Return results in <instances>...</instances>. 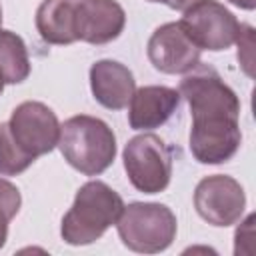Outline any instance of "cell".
Here are the masks:
<instances>
[{
    "instance_id": "1",
    "label": "cell",
    "mask_w": 256,
    "mask_h": 256,
    "mask_svg": "<svg viewBox=\"0 0 256 256\" xmlns=\"http://www.w3.org/2000/svg\"><path fill=\"white\" fill-rule=\"evenodd\" d=\"M122 208V196L106 182L90 180L82 184L70 210L62 218V240L70 246H86L96 242L112 224H116Z\"/></svg>"
},
{
    "instance_id": "3",
    "label": "cell",
    "mask_w": 256,
    "mask_h": 256,
    "mask_svg": "<svg viewBox=\"0 0 256 256\" xmlns=\"http://www.w3.org/2000/svg\"><path fill=\"white\" fill-rule=\"evenodd\" d=\"M122 244L140 254H158L170 248L176 238V216L166 204L132 202L122 208L116 220Z\"/></svg>"
},
{
    "instance_id": "8",
    "label": "cell",
    "mask_w": 256,
    "mask_h": 256,
    "mask_svg": "<svg viewBox=\"0 0 256 256\" xmlns=\"http://www.w3.org/2000/svg\"><path fill=\"white\" fill-rule=\"evenodd\" d=\"M194 208L198 216L212 226H232L244 214L246 194L232 176L212 174L198 182L194 190Z\"/></svg>"
},
{
    "instance_id": "7",
    "label": "cell",
    "mask_w": 256,
    "mask_h": 256,
    "mask_svg": "<svg viewBox=\"0 0 256 256\" xmlns=\"http://www.w3.org/2000/svg\"><path fill=\"white\" fill-rule=\"evenodd\" d=\"M14 142L34 160L58 146L60 122L52 108L42 102L26 100L18 104L8 120Z\"/></svg>"
},
{
    "instance_id": "12",
    "label": "cell",
    "mask_w": 256,
    "mask_h": 256,
    "mask_svg": "<svg viewBox=\"0 0 256 256\" xmlns=\"http://www.w3.org/2000/svg\"><path fill=\"white\" fill-rule=\"evenodd\" d=\"M180 92L168 86H142L134 90L128 106V122L134 130L160 128L178 108Z\"/></svg>"
},
{
    "instance_id": "10",
    "label": "cell",
    "mask_w": 256,
    "mask_h": 256,
    "mask_svg": "<svg viewBox=\"0 0 256 256\" xmlns=\"http://www.w3.org/2000/svg\"><path fill=\"white\" fill-rule=\"evenodd\" d=\"M148 60L164 74H186L200 64L202 50L192 42L180 22L158 26L148 40Z\"/></svg>"
},
{
    "instance_id": "17",
    "label": "cell",
    "mask_w": 256,
    "mask_h": 256,
    "mask_svg": "<svg viewBox=\"0 0 256 256\" xmlns=\"http://www.w3.org/2000/svg\"><path fill=\"white\" fill-rule=\"evenodd\" d=\"M20 206H22L20 190L6 178H0V248L8 240V226L12 218L18 214Z\"/></svg>"
},
{
    "instance_id": "5",
    "label": "cell",
    "mask_w": 256,
    "mask_h": 256,
    "mask_svg": "<svg viewBox=\"0 0 256 256\" xmlns=\"http://www.w3.org/2000/svg\"><path fill=\"white\" fill-rule=\"evenodd\" d=\"M178 92L182 98H186L192 118H240V100L236 92L220 78L212 66L196 64L180 80Z\"/></svg>"
},
{
    "instance_id": "9",
    "label": "cell",
    "mask_w": 256,
    "mask_h": 256,
    "mask_svg": "<svg viewBox=\"0 0 256 256\" xmlns=\"http://www.w3.org/2000/svg\"><path fill=\"white\" fill-rule=\"evenodd\" d=\"M242 132L238 118L208 116L192 118L190 152L200 164L228 162L240 148Z\"/></svg>"
},
{
    "instance_id": "4",
    "label": "cell",
    "mask_w": 256,
    "mask_h": 256,
    "mask_svg": "<svg viewBox=\"0 0 256 256\" xmlns=\"http://www.w3.org/2000/svg\"><path fill=\"white\" fill-rule=\"evenodd\" d=\"M130 184L144 194H158L172 178V152L156 134H138L128 140L122 152Z\"/></svg>"
},
{
    "instance_id": "19",
    "label": "cell",
    "mask_w": 256,
    "mask_h": 256,
    "mask_svg": "<svg viewBox=\"0 0 256 256\" xmlns=\"http://www.w3.org/2000/svg\"><path fill=\"white\" fill-rule=\"evenodd\" d=\"M148 2H158V4H166L168 8H172V10H180V12H184V10H188L190 6H194L196 2H200V0H148Z\"/></svg>"
},
{
    "instance_id": "21",
    "label": "cell",
    "mask_w": 256,
    "mask_h": 256,
    "mask_svg": "<svg viewBox=\"0 0 256 256\" xmlns=\"http://www.w3.org/2000/svg\"><path fill=\"white\" fill-rule=\"evenodd\" d=\"M2 90H4V80H2V76H0V94H2Z\"/></svg>"
},
{
    "instance_id": "2",
    "label": "cell",
    "mask_w": 256,
    "mask_h": 256,
    "mask_svg": "<svg viewBox=\"0 0 256 256\" xmlns=\"http://www.w3.org/2000/svg\"><path fill=\"white\" fill-rule=\"evenodd\" d=\"M58 148L72 168L86 176H98L116 158V136L104 120L78 114L60 124Z\"/></svg>"
},
{
    "instance_id": "20",
    "label": "cell",
    "mask_w": 256,
    "mask_h": 256,
    "mask_svg": "<svg viewBox=\"0 0 256 256\" xmlns=\"http://www.w3.org/2000/svg\"><path fill=\"white\" fill-rule=\"evenodd\" d=\"M228 2H232L234 6H238L242 10H254L256 8V0H228Z\"/></svg>"
},
{
    "instance_id": "16",
    "label": "cell",
    "mask_w": 256,
    "mask_h": 256,
    "mask_svg": "<svg viewBox=\"0 0 256 256\" xmlns=\"http://www.w3.org/2000/svg\"><path fill=\"white\" fill-rule=\"evenodd\" d=\"M34 158L28 156L12 138L8 122H0V176H16L30 168Z\"/></svg>"
},
{
    "instance_id": "13",
    "label": "cell",
    "mask_w": 256,
    "mask_h": 256,
    "mask_svg": "<svg viewBox=\"0 0 256 256\" xmlns=\"http://www.w3.org/2000/svg\"><path fill=\"white\" fill-rule=\"evenodd\" d=\"M90 88L104 108L108 110H122L128 106L134 90L136 80L128 66L116 60H98L90 66Z\"/></svg>"
},
{
    "instance_id": "11",
    "label": "cell",
    "mask_w": 256,
    "mask_h": 256,
    "mask_svg": "<svg viewBox=\"0 0 256 256\" xmlns=\"http://www.w3.org/2000/svg\"><path fill=\"white\" fill-rule=\"evenodd\" d=\"M126 26V12L116 0H78L76 34L88 44H108Z\"/></svg>"
},
{
    "instance_id": "15",
    "label": "cell",
    "mask_w": 256,
    "mask_h": 256,
    "mask_svg": "<svg viewBox=\"0 0 256 256\" xmlns=\"http://www.w3.org/2000/svg\"><path fill=\"white\" fill-rule=\"evenodd\" d=\"M0 76L4 84H20L30 76V58L24 40L0 28Z\"/></svg>"
},
{
    "instance_id": "18",
    "label": "cell",
    "mask_w": 256,
    "mask_h": 256,
    "mask_svg": "<svg viewBox=\"0 0 256 256\" xmlns=\"http://www.w3.org/2000/svg\"><path fill=\"white\" fill-rule=\"evenodd\" d=\"M238 60L244 66V72L248 76H252V48H254V28L248 24H240V32H238Z\"/></svg>"
},
{
    "instance_id": "22",
    "label": "cell",
    "mask_w": 256,
    "mask_h": 256,
    "mask_svg": "<svg viewBox=\"0 0 256 256\" xmlns=\"http://www.w3.org/2000/svg\"><path fill=\"white\" fill-rule=\"evenodd\" d=\"M0 24H2V6H0Z\"/></svg>"
},
{
    "instance_id": "6",
    "label": "cell",
    "mask_w": 256,
    "mask_h": 256,
    "mask_svg": "<svg viewBox=\"0 0 256 256\" xmlns=\"http://www.w3.org/2000/svg\"><path fill=\"white\" fill-rule=\"evenodd\" d=\"M186 34L200 50L220 52L230 48L240 32V22L236 16L216 0H200L188 10H184L182 20H178Z\"/></svg>"
},
{
    "instance_id": "14",
    "label": "cell",
    "mask_w": 256,
    "mask_h": 256,
    "mask_svg": "<svg viewBox=\"0 0 256 256\" xmlns=\"http://www.w3.org/2000/svg\"><path fill=\"white\" fill-rule=\"evenodd\" d=\"M78 0H42L36 10V30L48 44H72L76 34Z\"/></svg>"
}]
</instances>
